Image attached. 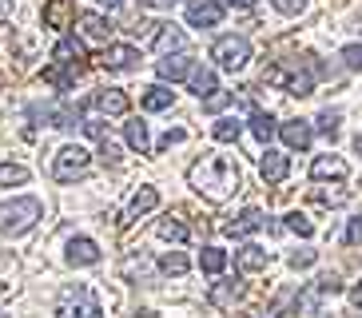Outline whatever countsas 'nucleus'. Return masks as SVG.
Here are the masks:
<instances>
[{
  "label": "nucleus",
  "mask_w": 362,
  "mask_h": 318,
  "mask_svg": "<svg viewBox=\"0 0 362 318\" xmlns=\"http://www.w3.org/2000/svg\"><path fill=\"white\" fill-rule=\"evenodd\" d=\"M12 16V0H0V24H8Z\"/></svg>",
  "instance_id": "47"
},
{
  "label": "nucleus",
  "mask_w": 362,
  "mask_h": 318,
  "mask_svg": "<svg viewBox=\"0 0 362 318\" xmlns=\"http://www.w3.org/2000/svg\"><path fill=\"white\" fill-rule=\"evenodd\" d=\"M199 266L207 271V275H219L227 266V251L223 247H203V254H199Z\"/></svg>",
  "instance_id": "29"
},
{
  "label": "nucleus",
  "mask_w": 362,
  "mask_h": 318,
  "mask_svg": "<svg viewBox=\"0 0 362 318\" xmlns=\"http://www.w3.org/2000/svg\"><path fill=\"white\" fill-rule=\"evenodd\" d=\"M0 183H4V187L28 183V167H24V163H0Z\"/></svg>",
  "instance_id": "31"
},
{
  "label": "nucleus",
  "mask_w": 362,
  "mask_h": 318,
  "mask_svg": "<svg viewBox=\"0 0 362 318\" xmlns=\"http://www.w3.org/2000/svg\"><path fill=\"white\" fill-rule=\"evenodd\" d=\"M227 104H231V92H219V88H215V92L203 95V107H207V112H223Z\"/></svg>",
  "instance_id": "35"
},
{
  "label": "nucleus",
  "mask_w": 362,
  "mask_h": 318,
  "mask_svg": "<svg viewBox=\"0 0 362 318\" xmlns=\"http://www.w3.org/2000/svg\"><path fill=\"white\" fill-rule=\"evenodd\" d=\"M259 227H263V211H259V207H247V211H239L231 223H227L223 231L231 235V239H243V235H255Z\"/></svg>",
  "instance_id": "11"
},
{
  "label": "nucleus",
  "mask_w": 362,
  "mask_h": 318,
  "mask_svg": "<svg viewBox=\"0 0 362 318\" xmlns=\"http://www.w3.org/2000/svg\"><path fill=\"white\" fill-rule=\"evenodd\" d=\"M251 131H255V136L267 143V139H271V136L279 131V127H275V119L267 116V112H251Z\"/></svg>",
  "instance_id": "30"
},
{
  "label": "nucleus",
  "mask_w": 362,
  "mask_h": 318,
  "mask_svg": "<svg viewBox=\"0 0 362 318\" xmlns=\"http://www.w3.org/2000/svg\"><path fill=\"white\" fill-rule=\"evenodd\" d=\"M183 139H187V131H183V127H171L168 136L160 139V148H171V143H183Z\"/></svg>",
  "instance_id": "42"
},
{
  "label": "nucleus",
  "mask_w": 362,
  "mask_h": 318,
  "mask_svg": "<svg viewBox=\"0 0 362 318\" xmlns=\"http://www.w3.org/2000/svg\"><path fill=\"white\" fill-rule=\"evenodd\" d=\"M279 136H283V143H287V148H298V151L310 148V124H303V119L279 124Z\"/></svg>",
  "instance_id": "16"
},
{
  "label": "nucleus",
  "mask_w": 362,
  "mask_h": 318,
  "mask_svg": "<svg viewBox=\"0 0 362 318\" xmlns=\"http://www.w3.org/2000/svg\"><path fill=\"white\" fill-rule=\"evenodd\" d=\"M100 143H104V151H100V155H104V163H116V159H119V151L112 148V143H107V139H100Z\"/></svg>",
  "instance_id": "44"
},
{
  "label": "nucleus",
  "mask_w": 362,
  "mask_h": 318,
  "mask_svg": "<svg viewBox=\"0 0 362 318\" xmlns=\"http://www.w3.org/2000/svg\"><path fill=\"white\" fill-rule=\"evenodd\" d=\"M88 167H92V155H88V148H80V143H68V148H60V151H56V159H52V179H56V183H72V179H80Z\"/></svg>",
  "instance_id": "5"
},
{
  "label": "nucleus",
  "mask_w": 362,
  "mask_h": 318,
  "mask_svg": "<svg viewBox=\"0 0 362 318\" xmlns=\"http://www.w3.org/2000/svg\"><path fill=\"white\" fill-rule=\"evenodd\" d=\"M351 302H354V307H362V283H358V286H354V290H351Z\"/></svg>",
  "instance_id": "49"
},
{
  "label": "nucleus",
  "mask_w": 362,
  "mask_h": 318,
  "mask_svg": "<svg viewBox=\"0 0 362 318\" xmlns=\"http://www.w3.org/2000/svg\"><path fill=\"white\" fill-rule=\"evenodd\" d=\"M339 290H342V283L334 275H322L319 278V295H339Z\"/></svg>",
  "instance_id": "39"
},
{
  "label": "nucleus",
  "mask_w": 362,
  "mask_h": 318,
  "mask_svg": "<svg viewBox=\"0 0 362 318\" xmlns=\"http://www.w3.org/2000/svg\"><path fill=\"white\" fill-rule=\"evenodd\" d=\"M192 68H195L192 56H171L168 52V60H160V80H171V84H175V80H183Z\"/></svg>",
  "instance_id": "21"
},
{
  "label": "nucleus",
  "mask_w": 362,
  "mask_h": 318,
  "mask_svg": "<svg viewBox=\"0 0 362 318\" xmlns=\"http://www.w3.org/2000/svg\"><path fill=\"white\" fill-rule=\"evenodd\" d=\"M211 60L223 68V72H239V68H247V60H251V40L247 36H219V40L211 44Z\"/></svg>",
  "instance_id": "4"
},
{
  "label": "nucleus",
  "mask_w": 362,
  "mask_h": 318,
  "mask_svg": "<svg viewBox=\"0 0 362 318\" xmlns=\"http://www.w3.org/2000/svg\"><path fill=\"white\" fill-rule=\"evenodd\" d=\"M4 295H8V283H0V298H4Z\"/></svg>",
  "instance_id": "52"
},
{
  "label": "nucleus",
  "mask_w": 362,
  "mask_h": 318,
  "mask_svg": "<svg viewBox=\"0 0 362 318\" xmlns=\"http://www.w3.org/2000/svg\"><path fill=\"white\" fill-rule=\"evenodd\" d=\"M156 203H160V191H156V187H139L136 195L128 199V207H124V223H128V219H139V215H148Z\"/></svg>",
  "instance_id": "14"
},
{
  "label": "nucleus",
  "mask_w": 362,
  "mask_h": 318,
  "mask_svg": "<svg viewBox=\"0 0 362 318\" xmlns=\"http://www.w3.org/2000/svg\"><path fill=\"white\" fill-rule=\"evenodd\" d=\"M263 80H267V84L287 88L291 95H310V92H315V80H310V72H307V68H298L295 60H291V64H275V68H267Z\"/></svg>",
  "instance_id": "6"
},
{
  "label": "nucleus",
  "mask_w": 362,
  "mask_h": 318,
  "mask_svg": "<svg viewBox=\"0 0 362 318\" xmlns=\"http://www.w3.org/2000/svg\"><path fill=\"white\" fill-rule=\"evenodd\" d=\"M124 271H128V275H139V278H144V275H148V263H136V259H132Z\"/></svg>",
  "instance_id": "45"
},
{
  "label": "nucleus",
  "mask_w": 362,
  "mask_h": 318,
  "mask_svg": "<svg viewBox=\"0 0 362 318\" xmlns=\"http://www.w3.org/2000/svg\"><path fill=\"white\" fill-rule=\"evenodd\" d=\"M156 235H160V239H168V243H187V223H180L175 219V215H168V219H160L156 223Z\"/></svg>",
  "instance_id": "25"
},
{
  "label": "nucleus",
  "mask_w": 362,
  "mask_h": 318,
  "mask_svg": "<svg viewBox=\"0 0 362 318\" xmlns=\"http://www.w3.org/2000/svg\"><path fill=\"white\" fill-rule=\"evenodd\" d=\"M187 183L199 191L203 199L223 203V199H231L235 191H239L243 175H239V167H235L231 155H203V159H195L192 167H187Z\"/></svg>",
  "instance_id": "1"
},
{
  "label": "nucleus",
  "mask_w": 362,
  "mask_h": 318,
  "mask_svg": "<svg viewBox=\"0 0 362 318\" xmlns=\"http://www.w3.org/2000/svg\"><path fill=\"white\" fill-rule=\"evenodd\" d=\"M84 131L92 139H107V131H104V124H100V119H84Z\"/></svg>",
  "instance_id": "43"
},
{
  "label": "nucleus",
  "mask_w": 362,
  "mask_h": 318,
  "mask_svg": "<svg viewBox=\"0 0 362 318\" xmlns=\"http://www.w3.org/2000/svg\"><path fill=\"white\" fill-rule=\"evenodd\" d=\"M72 266H96L100 263V247L88 239V235H76V239H68V254H64Z\"/></svg>",
  "instance_id": "9"
},
{
  "label": "nucleus",
  "mask_w": 362,
  "mask_h": 318,
  "mask_svg": "<svg viewBox=\"0 0 362 318\" xmlns=\"http://www.w3.org/2000/svg\"><path fill=\"white\" fill-rule=\"evenodd\" d=\"M100 298L96 290L88 283H72L60 290V298H56V314H64V318H76V314H84V318H96L100 314Z\"/></svg>",
  "instance_id": "3"
},
{
  "label": "nucleus",
  "mask_w": 362,
  "mask_h": 318,
  "mask_svg": "<svg viewBox=\"0 0 362 318\" xmlns=\"http://www.w3.org/2000/svg\"><path fill=\"white\" fill-rule=\"evenodd\" d=\"M310 175L315 179H346V163L339 155H319L310 163Z\"/></svg>",
  "instance_id": "20"
},
{
  "label": "nucleus",
  "mask_w": 362,
  "mask_h": 318,
  "mask_svg": "<svg viewBox=\"0 0 362 318\" xmlns=\"http://www.w3.org/2000/svg\"><path fill=\"white\" fill-rule=\"evenodd\" d=\"M96 107L104 116H128V95L119 88H104V92H96Z\"/></svg>",
  "instance_id": "18"
},
{
  "label": "nucleus",
  "mask_w": 362,
  "mask_h": 318,
  "mask_svg": "<svg viewBox=\"0 0 362 318\" xmlns=\"http://www.w3.org/2000/svg\"><path fill=\"white\" fill-rule=\"evenodd\" d=\"M271 4H275L283 16H298V12L307 8V0H271Z\"/></svg>",
  "instance_id": "38"
},
{
  "label": "nucleus",
  "mask_w": 362,
  "mask_h": 318,
  "mask_svg": "<svg viewBox=\"0 0 362 318\" xmlns=\"http://www.w3.org/2000/svg\"><path fill=\"white\" fill-rule=\"evenodd\" d=\"M80 28L88 32V36H92V40H112V32H116V24L112 20H104V16H96V12H84V16H80Z\"/></svg>",
  "instance_id": "24"
},
{
  "label": "nucleus",
  "mask_w": 362,
  "mask_h": 318,
  "mask_svg": "<svg viewBox=\"0 0 362 318\" xmlns=\"http://www.w3.org/2000/svg\"><path fill=\"white\" fill-rule=\"evenodd\" d=\"M354 148H358V151H362V136H358V139H354Z\"/></svg>",
  "instance_id": "53"
},
{
  "label": "nucleus",
  "mask_w": 362,
  "mask_h": 318,
  "mask_svg": "<svg viewBox=\"0 0 362 318\" xmlns=\"http://www.w3.org/2000/svg\"><path fill=\"white\" fill-rule=\"evenodd\" d=\"M52 60H60V64H68V68H76V72H84L88 68V48L76 36H64V40H56V48H52Z\"/></svg>",
  "instance_id": "8"
},
{
  "label": "nucleus",
  "mask_w": 362,
  "mask_h": 318,
  "mask_svg": "<svg viewBox=\"0 0 362 318\" xmlns=\"http://www.w3.org/2000/svg\"><path fill=\"white\" fill-rule=\"evenodd\" d=\"M183 44H187V36H183L175 24H156V52H180Z\"/></svg>",
  "instance_id": "19"
},
{
  "label": "nucleus",
  "mask_w": 362,
  "mask_h": 318,
  "mask_svg": "<svg viewBox=\"0 0 362 318\" xmlns=\"http://www.w3.org/2000/svg\"><path fill=\"white\" fill-rule=\"evenodd\" d=\"M72 20H76L72 0H48V4H44V28H68Z\"/></svg>",
  "instance_id": "12"
},
{
  "label": "nucleus",
  "mask_w": 362,
  "mask_h": 318,
  "mask_svg": "<svg viewBox=\"0 0 362 318\" xmlns=\"http://www.w3.org/2000/svg\"><path fill=\"white\" fill-rule=\"evenodd\" d=\"M33 119H48L52 127H76V112L72 107H56V104H36Z\"/></svg>",
  "instance_id": "17"
},
{
  "label": "nucleus",
  "mask_w": 362,
  "mask_h": 318,
  "mask_svg": "<svg viewBox=\"0 0 362 318\" xmlns=\"http://www.w3.org/2000/svg\"><path fill=\"white\" fill-rule=\"evenodd\" d=\"M342 64L354 68V72H362V44H346V48H342Z\"/></svg>",
  "instance_id": "37"
},
{
  "label": "nucleus",
  "mask_w": 362,
  "mask_h": 318,
  "mask_svg": "<svg viewBox=\"0 0 362 318\" xmlns=\"http://www.w3.org/2000/svg\"><path fill=\"white\" fill-rule=\"evenodd\" d=\"M291 171V159L283 155V151H267L263 159H259V175H263L267 183H283Z\"/></svg>",
  "instance_id": "13"
},
{
  "label": "nucleus",
  "mask_w": 362,
  "mask_h": 318,
  "mask_svg": "<svg viewBox=\"0 0 362 318\" xmlns=\"http://www.w3.org/2000/svg\"><path fill=\"white\" fill-rule=\"evenodd\" d=\"M287 227H291V231H295V235H303V239H310V235H315V227H310V219H307V215H287Z\"/></svg>",
  "instance_id": "36"
},
{
  "label": "nucleus",
  "mask_w": 362,
  "mask_h": 318,
  "mask_svg": "<svg viewBox=\"0 0 362 318\" xmlns=\"http://www.w3.org/2000/svg\"><path fill=\"white\" fill-rule=\"evenodd\" d=\"M44 84L60 88V92H72V88H76V68H68V64L56 60L52 68H44Z\"/></svg>",
  "instance_id": "23"
},
{
  "label": "nucleus",
  "mask_w": 362,
  "mask_h": 318,
  "mask_svg": "<svg viewBox=\"0 0 362 318\" xmlns=\"http://www.w3.org/2000/svg\"><path fill=\"white\" fill-rule=\"evenodd\" d=\"M187 80H192V92L199 95V100H203V95H207V92H215V84H219V80H215V72H211V68H199V64H195L192 72H187Z\"/></svg>",
  "instance_id": "28"
},
{
  "label": "nucleus",
  "mask_w": 362,
  "mask_h": 318,
  "mask_svg": "<svg viewBox=\"0 0 362 318\" xmlns=\"http://www.w3.org/2000/svg\"><path fill=\"white\" fill-rule=\"evenodd\" d=\"M223 20V4L219 0H192L187 4V24L192 28H215Z\"/></svg>",
  "instance_id": "7"
},
{
  "label": "nucleus",
  "mask_w": 362,
  "mask_h": 318,
  "mask_svg": "<svg viewBox=\"0 0 362 318\" xmlns=\"http://www.w3.org/2000/svg\"><path fill=\"white\" fill-rule=\"evenodd\" d=\"M346 243H362V215H354V219H351V227H346Z\"/></svg>",
  "instance_id": "40"
},
{
  "label": "nucleus",
  "mask_w": 362,
  "mask_h": 318,
  "mask_svg": "<svg viewBox=\"0 0 362 318\" xmlns=\"http://www.w3.org/2000/svg\"><path fill=\"white\" fill-rule=\"evenodd\" d=\"M100 4H104V8H116V4H124V0H100Z\"/></svg>",
  "instance_id": "51"
},
{
  "label": "nucleus",
  "mask_w": 362,
  "mask_h": 318,
  "mask_svg": "<svg viewBox=\"0 0 362 318\" xmlns=\"http://www.w3.org/2000/svg\"><path fill=\"white\" fill-rule=\"evenodd\" d=\"M235 263H239V271H263L267 266V251L255 243H247L243 251H235Z\"/></svg>",
  "instance_id": "26"
},
{
  "label": "nucleus",
  "mask_w": 362,
  "mask_h": 318,
  "mask_svg": "<svg viewBox=\"0 0 362 318\" xmlns=\"http://www.w3.org/2000/svg\"><path fill=\"white\" fill-rule=\"evenodd\" d=\"M319 199H322V203H342V199H346V195H342V191H322Z\"/></svg>",
  "instance_id": "46"
},
{
  "label": "nucleus",
  "mask_w": 362,
  "mask_h": 318,
  "mask_svg": "<svg viewBox=\"0 0 362 318\" xmlns=\"http://www.w3.org/2000/svg\"><path fill=\"white\" fill-rule=\"evenodd\" d=\"M239 131H243V127L235 124V119H219V124L211 127V136L219 139V143H235V139H239Z\"/></svg>",
  "instance_id": "32"
},
{
  "label": "nucleus",
  "mask_w": 362,
  "mask_h": 318,
  "mask_svg": "<svg viewBox=\"0 0 362 318\" xmlns=\"http://www.w3.org/2000/svg\"><path fill=\"white\" fill-rule=\"evenodd\" d=\"M315 263V251H295L291 254V266H295V271H303V266H310Z\"/></svg>",
  "instance_id": "41"
},
{
  "label": "nucleus",
  "mask_w": 362,
  "mask_h": 318,
  "mask_svg": "<svg viewBox=\"0 0 362 318\" xmlns=\"http://www.w3.org/2000/svg\"><path fill=\"white\" fill-rule=\"evenodd\" d=\"M160 266L168 271V275H183V271H187L192 263H187V254H180V251H168V254L160 259Z\"/></svg>",
  "instance_id": "33"
},
{
  "label": "nucleus",
  "mask_w": 362,
  "mask_h": 318,
  "mask_svg": "<svg viewBox=\"0 0 362 318\" xmlns=\"http://www.w3.org/2000/svg\"><path fill=\"white\" fill-rule=\"evenodd\" d=\"M144 4H156V8H175L180 0H144Z\"/></svg>",
  "instance_id": "48"
},
{
  "label": "nucleus",
  "mask_w": 362,
  "mask_h": 318,
  "mask_svg": "<svg viewBox=\"0 0 362 318\" xmlns=\"http://www.w3.org/2000/svg\"><path fill=\"white\" fill-rule=\"evenodd\" d=\"M139 104H144V112H168V107L175 104V92L163 88V84H151V88H144Z\"/></svg>",
  "instance_id": "15"
},
{
  "label": "nucleus",
  "mask_w": 362,
  "mask_h": 318,
  "mask_svg": "<svg viewBox=\"0 0 362 318\" xmlns=\"http://www.w3.org/2000/svg\"><path fill=\"white\" fill-rule=\"evenodd\" d=\"M104 64L112 68V72H132V68L139 64V52L132 48V44H107Z\"/></svg>",
  "instance_id": "10"
},
{
  "label": "nucleus",
  "mask_w": 362,
  "mask_h": 318,
  "mask_svg": "<svg viewBox=\"0 0 362 318\" xmlns=\"http://www.w3.org/2000/svg\"><path fill=\"white\" fill-rule=\"evenodd\" d=\"M124 139H128V148L132 151H144L151 148V136H148V124H139V119H132V124H124Z\"/></svg>",
  "instance_id": "27"
},
{
  "label": "nucleus",
  "mask_w": 362,
  "mask_h": 318,
  "mask_svg": "<svg viewBox=\"0 0 362 318\" xmlns=\"http://www.w3.org/2000/svg\"><path fill=\"white\" fill-rule=\"evenodd\" d=\"M339 124H342V116H339V112H330V107L319 116V131H322V136H330V139L339 136Z\"/></svg>",
  "instance_id": "34"
},
{
  "label": "nucleus",
  "mask_w": 362,
  "mask_h": 318,
  "mask_svg": "<svg viewBox=\"0 0 362 318\" xmlns=\"http://www.w3.org/2000/svg\"><path fill=\"white\" fill-rule=\"evenodd\" d=\"M239 298H243V283H239V278H223V283L211 286L215 307H231V302H239Z\"/></svg>",
  "instance_id": "22"
},
{
  "label": "nucleus",
  "mask_w": 362,
  "mask_h": 318,
  "mask_svg": "<svg viewBox=\"0 0 362 318\" xmlns=\"http://www.w3.org/2000/svg\"><path fill=\"white\" fill-rule=\"evenodd\" d=\"M227 4H231V8H251L255 0H227Z\"/></svg>",
  "instance_id": "50"
},
{
  "label": "nucleus",
  "mask_w": 362,
  "mask_h": 318,
  "mask_svg": "<svg viewBox=\"0 0 362 318\" xmlns=\"http://www.w3.org/2000/svg\"><path fill=\"white\" fill-rule=\"evenodd\" d=\"M40 215H44V207H40V199H33V195L0 203V235H24L28 227H36Z\"/></svg>",
  "instance_id": "2"
}]
</instances>
